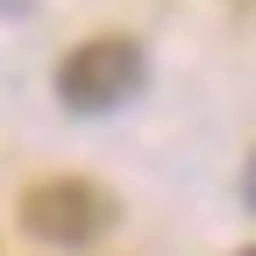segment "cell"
Segmentation results:
<instances>
[{
    "mask_svg": "<svg viewBox=\"0 0 256 256\" xmlns=\"http://www.w3.org/2000/svg\"><path fill=\"white\" fill-rule=\"evenodd\" d=\"M114 220H121L114 192L92 185V178H72V171L64 178H36L22 192V228L36 242H50V249H92Z\"/></svg>",
    "mask_w": 256,
    "mask_h": 256,
    "instance_id": "obj_2",
    "label": "cell"
},
{
    "mask_svg": "<svg viewBox=\"0 0 256 256\" xmlns=\"http://www.w3.org/2000/svg\"><path fill=\"white\" fill-rule=\"evenodd\" d=\"M142 43L136 36H86L78 50H64L57 57V100L72 107V114H114L128 107L142 92Z\"/></svg>",
    "mask_w": 256,
    "mask_h": 256,
    "instance_id": "obj_1",
    "label": "cell"
},
{
    "mask_svg": "<svg viewBox=\"0 0 256 256\" xmlns=\"http://www.w3.org/2000/svg\"><path fill=\"white\" fill-rule=\"evenodd\" d=\"M242 200H249V214H256V156H249V171H242Z\"/></svg>",
    "mask_w": 256,
    "mask_h": 256,
    "instance_id": "obj_3",
    "label": "cell"
},
{
    "mask_svg": "<svg viewBox=\"0 0 256 256\" xmlns=\"http://www.w3.org/2000/svg\"><path fill=\"white\" fill-rule=\"evenodd\" d=\"M242 256H256V249H242Z\"/></svg>",
    "mask_w": 256,
    "mask_h": 256,
    "instance_id": "obj_4",
    "label": "cell"
}]
</instances>
